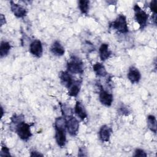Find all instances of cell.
I'll list each match as a JSON object with an SVG mask.
<instances>
[{
  "instance_id": "obj_1",
  "label": "cell",
  "mask_w": 157,
  "mask_h": 157,
  "mask_svg": "<svg viewBox=\"0 0 157 157\" xmlns=\"http://www.w3.org/2000/svg\"><path fill=\"white\" fill-rule=\"evenodd\" d=\"M67 71L74 74H82L84 72V63L78 57L72 56L66 64Z\"/></svg>"
},
{
  "instance_id": "obj_2",
  "label": "cell",
  "mask_w": 157,
  "mask_h": 157,
  "mask_svg": "<svg viewBox=\"0 0 157 157\" xmlns=\"http://www.w3.org/2000/svg\"><path fill=\"white\" fill-rule=\"evenodd\" d=\"M110 27L121 34H126L129 31L126 17L123 14L118 15L116 19L110 23Z\"/></svg>"
},
{
  "instance_id": "obj_3",
  "label": "cell",
  "mask_w": 157,
  "mask_h": 157,
  "mask_svg": "<svg viewBox=\"0 0 157 157\" xmlns=\"http://www.w3.org/2000/svg\"><path fill=\"white\" fill-rule=\"evenodd\" d=\"M134 12V18L136 22L139 25L140 29H144L147 25L149 15L148 14L142 10L138 4H135L133 7Z\"/></svg>"
},
{
  "instance_id": "obj_4",
  "label": "cell",
  "mask_w": 157,
  "mask_h": 157,
  "mask_svg": "<svg viewBox=\"0 0 157 157\" xmlns=\"http://www.w3.org/2000/svg\"><path fill=\"white\" fill-rule=\"evenodd\" d=\"M31 124L26 123L25 121H22L17 125L14 131L17 134L20 139L26 141L32 136V132L31 131Z\"/></svg>"
},
{
  "instance_id": "obj_5",
  "label": "cell",
  "mask_w": 157,
  "mask_h": 157,
  "mask_svg": "<svg viewBox=\"0 0 157 157\" xmlns=\"http://www.w3.org/2000/svg\"><path fill=\"white\" fill-rule=\"evenodd\" d=\"M79 130V121L73 115L66 118V131L71 136L75 137Z\"/></svg>"
},
{
  "instance_id": "obj_6",
  "label": "cell",
  "mask_w": 157,
  "mask_h": 157,
  "mask_svg": "<svg viewBox=\"0 0 157 157\" xmlns=\"http://www.w3.org/2000/svg\"><path fill=\"white\" fill-rule=\"evenodd\" d=\"M55 129V139L57 145L63 148L66 144V127L54 126Z\"/></svg>"
},
{
  "instance_id": "obj_7",
  "label": "cell",
  "mask_w": 157,
  "mask_h": 157,
  "mask_svg": "<svg viewBox=\"0 0 157 157\" xmlns=\"http://www.w3.org/2000/svg\"><path fill=\"white\" fill-rule=\"evenodd\" d=\"M99 100L102 105L106 107H110L113 101V96L112 93H109L107 91L104 90L101 85H100Z\"/></svg>"
},
{
  "instance_id": "obj_8",
  "label": "cell",
  "mask_w": 157,
  "mask_h": 157,
  "mask_svg": "<svg viewBox=\"0 0 157 157\" xmlns=\"http://www.w3.org/2000/svg\"><path fill=\"white\" fill-rule=\"evenodd\" d=\"M29 52L36 58H40L43 53V47L41 41L35 39L31 42L29 47Z\"/></svg>"
},
{
  "instance_id": "obj_9",
  "label": "cell",
  "mask_w": 157,
  "mask_h": 157,
  "mask_svg": "<svg viewBox=\"0 0 157 157\" xmlns=\"http://www.w3.org/2000/svg\"><path fill=\"white\" fill-rule=\"evenodd\" d=\"M10 9L13 15L17 18H23L27 14V10L22 6L14 2L13 1H10Z\"/></svg>"
},
{
  "instance_id": "obj_10",
  "label": "cell",
  "mask_w": 157,
  "mask_h": 157,
  "mask_svg": "<svg viewBox=\"0 0 157 157\" xmlns=\"http://www.w3.org/2000/svg\"><path fill=\"white\" fill-rule=\"evenodd\" d=\"M127 77L132 84L137 83L141 79V74L137 67L131 66L128 69Z\"/></svg>"
},
{
  "instance_id": "obj_11",
  "label": "cell",
  "mask_w": 157,
  "mask_h": 157,
  "mask_svg": "<svg viewBox=\"0 0 157 157\" xmlns=\"http://www.w3.org/2000/svg\"><path fill=\"white\" fill-rule=\"evenodd\" d=\"M112 134V129L106 124L102 125L98 132L99 137L102 142H108Z\"/></svg>"
},
{
  "instance_id": "obj_12",
  "label": "cell",
  "mask_w": 157,
  "mask_h": 157,
  "mask_svg": "<svg viewBox=\"0 0 157 157\" xmlns=\"http://www.w3.org/2000/svg\"><path fill=\"white\" fill-rule=\"evenodd\" d=\"M59 78L61 84L67 88V89L71 85L74 81L72 75L68 71H61L59 74Z\"/></svg>"
},
{
  "instance_id": "obj_13",
  "label": "cell",
  "mask_w": 157,
  "mask_h": 157,
  "mask_svg": "<svg viewBox=\"0 0 157 157\" xmlns=\"http://www.w3.org/2000/svg\"><path fill=\"white\" fill-rule=\"evenodd\" d=\"M82 83V80H74L71 85L67 88V94L71 97H76L80 91Z\"/></svg>"
},
{
  "instance_id": "obj_14",
  "label": "cell",
  "mask_w": 157,
  "mask_h": 157,
  "mask_svg": "<svg viewBox=\"0 0 157 157\" xmlns=\"http://www.w3.org/2000/svg\"><path fill=\"white\" fill-rule=\"evenodd\" d=\"M99 58L102 61H105L108 59L112 55V52L109 49L108 44L103 43L99 48Z\"/></svg>"
},
{
  "instance_id": "obj_15",
  "label": "cell",
  "mask_w": 157,
  "mask_h": 157,
  "mask_svg": "<svg viewBox=\"0 0 157 157\" xmlns=\"http://www.w3.org/2000/svg\"><path fill=\"white\" fill-rule=\"evenodd\" d=\"M74 113L81 120H84L86 118H87V113L86 110L83 105V104L77 101L75 102V106H74Z\"/></svg>"
},
{
  "instance_id": "obj_16",
  "label": "cell",
  "mask_w": 157,
  "mask_h": 157,
  "mask_svg": "<svg viewBox=\"0 0 157 157\" xmlns=\"http://www.w3.org/2000/svg\"><path fill=\"white\" fill-rule=\"evenodd\" d=\"M50 50L53 55L56 56H61L64 55L65 53V49L64 47L58 40H55L53 42L50 48Z\"/></svg>"
},
{
  "instance_id": "obj_17",
  "label": "cell",
  "mask_w": 157,
  "mask_h": 157,
  "mask_svg": "<svg viewBox=\"0 0 157 157\" xmlns=\"http://www.w3.org/2000/svg\"><path fill=\"white\" fill-rule=\"evenodd\" d=\"M93 70L98 77H104L107 75V70L104 64L99 62H96L93 65Z\"/></svg>"
},
{
  "instance_id": "obj_18",
  "label": "cell",
  "mask_w": 157,
  "mask_h": 157,
  "mask_svg": "<svg viewBox=\"0 0 157 157\" xmlns=\"http://www.w3.org/2000/svg\"><path fill=\"white\" fill-rule=\"evenodd\" d=\"M11 47H12V46L9 42L5 41V40H2L1 42V44H0V56H1V58L6 56L9 54V53L11 49Z\"/></svg>"
},
{
  "instance_id": "obj_19",
  "label": "cell",
  "mask_w": 157,
  "mask_h": 157,
  "mask_svg": "<svg viewBox=\"0 0 157 157\" xmlns=\"http://www.w3.org/2000/svg\"><path fill=\"white\" fill-rule=\"evenodd\" d=\"M156 118L153 115H149L147 117V123L148 129L154 134L156 133Z\"/></svg>"
},
{
  "instance_id": "obj_20",
  "label": "cell",
  "mask_w": 157,
  "mask_h": 157,
  "mask_svg": "<svg viewBox=\"0 0 157 157\" xmlns=\"http://www.w3.org/2000/svg\"><path fill=\"white\" fill-rule=\"evenodd\" d=\"M90 1L80 0L78 2V6L80 12L83 14H87L90 9Z\"/></svg>"
},
{
  "instance_id": "obj_21",
  "label": "cell",
  "mask_w": 157,
  "mask_h": 157,
  "mask_svg": "<svg viewBox=\"0 0 157 157\" xmlns=\"http://www.w3.org/2000/svg\"><path fill=\"white\" fill-rule=\"evenodd\" d=\"M24 121V116L22 114H14L10 118V128H13V131L18 124Z\"/></svg>"
},
{
  "instance_id": "obj_22",
  "label": "cell",
  "mask_w": 157,
  "mask_h": 157,
  "mask_svg": "<svg viewBox=\"0 0 157 157\" xmlns=\"http://www.w3.org/2000/svg\"><path fill=\"white\" fill-rule=\"evenodd\" d=\"M60 109L62 113V116L66 118L72 115L73 112L72 109L64 103H60Z\"/></svg>"
},
{
  "instance_id": "obj_23",
  "label": "cell",
  "mask_w": 157,
  "mask_h": 157,
  "mask_svg": "<svg viewBox=\"0 0 157 157\" xmlns=\"http://www.w3.org/2000/svg\"><path fill=\"white\" fill-rule=\"evenodd\" d=\"M0 156H11V155L10 153V150L6 145H1Z\"/></svg>"
},
{
  "instance_id": "obj_24",
  "label": "cell",
  "mask_w": 157,
  "mask_h": 157,
  "mask_svg": "<svg viewBox=\"0 0 157 157\" xmlns=\"http://www.w3.org/2000/svg\"><path fill=\"white\" fill-rule=\"evenodd\" d=\"M83 50H86L87 53H90L95 50V48L93 44L90 42L89 41H86L83 45Z\"/></svg>"
},
{
  "instance_id": "obj_25",
  "label": "cell",
  "mask_w": 157,
  "mask_h": 157,
  "mask_svg": "<svg viewBox=\"0 0 157 157\" xmlns=\"http://www.w3.org/2000/svg\"><path fill=\"white\" fill-rule=\"evenodd\" d=\"M119 112L120 113H121L123 115H128L130 113V110L127 106L122 104L119 107Z\"/></svg>"
},
{
  "instance_id": "obj_26",
  "label": "cell",
  "mask_w": 157,
  "mask_h": 157,
  "mask_svg": "<svg viewBox=\"0 0 157 157\" xmlns=\"http://www.w3.org/2000/svg\"><path fill=\"white\" fill-rule=\"evenodd\" d=\"M134 156H140V157H147V153L141 148H137L136 149L134 154Z\"/></svg>"
},
{
  "instance_id": "obj_27",
  "label": "cell",
  "mask_w": 157,
  "mask_h": 157,
  "mask_svg": "<svg viewBox=\"0 0 157 157\" xmlns=\"http://www.w3.org/2000/svg\"><path fill=\"white\" fill-rule=\"evenodd\" d=\"M150 9L153 15H156L157 13V6H156V0H153L150 3Z\"/></svg>"
},
{
  "instance_id": "obj_28",
  "label": "cell",
  "mask_w": 157,
  "mask_h": 157,
  "mask_svg": "<svg viewBox=\"0 0 157 157\" xmlns=\"http://www.w3.org/2000/svg\"><path fill=\"white\" fill-rule=\"evenodd\" d=\"M78 156H87L86 150L85 148V147H82L79 148L78 151Z\"/></svg>"
},
{
  "instance_id": "obj_29",
  "label": "cell",
  "mask_w": 157,
  "mask_h": 157,
  "mask_svg": "<svg viewBox=\"0 0 157 157\" xmlns=\"http://www.w3.org/2000/svg\"><path fill=\"white\" fill-rule=\"evenodd\" d=\"M31 156H43V155L36 150H33L30 153Z\"/></svg>"
},
{
  "instance_id": "obj_30",
  "label": "cell",
  "mask_w": 157,
  "mask_h": 157,
  "mask_svg": "<svg viewBox=\"0 0 157 157\" xmlns=\"http://www.w3.org/2000/svg\"><path fill=\"white\" fill-rule=\"evenodd\" d=\"M6 23V17L3 14H1L0 15V24H1V26H2V25H5Z\"/></svg>"
},
{
  "instance_id": "obj_31",
  "label": "cell",
  "mask_w": 157,
  "mask_h": 157,
  "mask_svg": "<svg viewBox=\"0 0 157 157\" xmlns=\"http://www.w3.org/2000/svg\"><path fill=\"white\" fill-rule=\"evenodd\" d=\"M1 111H2V117L3 115V109H2V107H1Z\"/></svg>"
}]
</instances>
